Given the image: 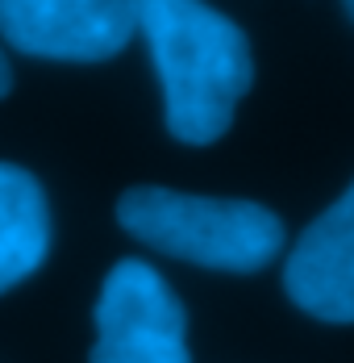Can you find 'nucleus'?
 <instances>
[{
    "instance_id": "1",
    "label": "nucleus",
    "mask_w": 354,
    "mask_h": 363,
    "mask_svg": "<svg viewBox=\"0 0 354 363\" xmlns=\"http://www.w3.org/2000/svg\"><path fill=\"white\" fill-rule=\"evenodd\" d=\"M134 21L163 84L167 130L188 146L217 143L254 84L242 26L196 0H142Z\"/></svg>"
},
{
    "instance_id": "2",
    "label": "nucleus",
    "mask_w": 354,
    "mask_h": 363,
    "mask_svg": "<svg viewBox=\"0 0 354 363\" xmlns=\"http://www.w3.org/2000/svg\"><path fill=\"white\" fill-rule=\"evenodd\" d=\"M117 221L146 247L217 272H258L283 251V221L242 196L142 184L121 192Z\"/></svg>"
},
{
    "instance_id": "3",
    "label": "nucleus",
    "mask_w": 354,
    "mask_h": 363,
    "mask_svg": "<svg viewBox=\"0 0 354 363\" xmlns=\"http://www.w3.org/2000/svg\"><path fill=\"white\" fill-rule=\"evenodd\" d=\"M92 363H192L188 313L146 259H121L101 284Z\"/></svg>"
},
{
    "instance_id": "4",
    "label": "nucleus",
    "mask_w": 354,
    "mask_h": 363,
    "mask_svg": "<svg viewBox=\"0 0 354 363\" xmlns=\"http://www.w3.org/2000/svg\"><path fill=\"white\" fill-rule=\"evenodd\" d=\"M134 4L117 0H0V38L34 59L101 63L134 38Z\"/></svg>"
},
{
    "instance_id": "5",
    "label": "nucleus",
    "mask_w": 354,
    "mask_h": 363,
    "mask_svg": "<svg viewBox=\"0 0 354 363\" xmlns=\"http://www.w3.org/2000/svg\"><path fill=\"white\" fill-rule=\"evenodd\" d=\"M283 289L309 318L354 326V184L300 234Z\"/></svg>"
},
{
    "instance_id": "6",
    "label": "nucleus",
    "mask_w": 354,
    "mask_h": 363,
    "mask_svg": "<svg viewBox=\"0 0 354 363\" xmlns=\"http://www.w3.org/2000/svg\"><path fill=\"white\" fill-rule=\"evenodd\" d=\"M50 251V209L42 184L17 167L0 163V292L30 280Z\"/></svg>"
},
{
    "instance_id": "7",
    "label": "nucleus",
    "mask_w": 354,
    "mask_h": 363,
    "mask_svg": "<svg viewBox=\"0 0 354 363\" xmlns=\"http://www.w3.org/2000/svg\"><path fill=\"white\" fill-rule=\"evenodd\" d=\"M8 88H13V72H8V59H4V50H0V96H8Z\"/></svg>"
},
{
    "instance_id": "8",
    "label": "nucleus",
    "mask_w": 354,
    "mask_h": 363,
    "mask_svg": "<svg viewBox=\"0 0 354 363\" xmlns=\"http://www.w3.org/2000/svg\"><path fill=\"white\" fill-rule=\"evenodd\" d=\"M350 17H354V4H350Z\"/></svg>"
}]
</instances>
